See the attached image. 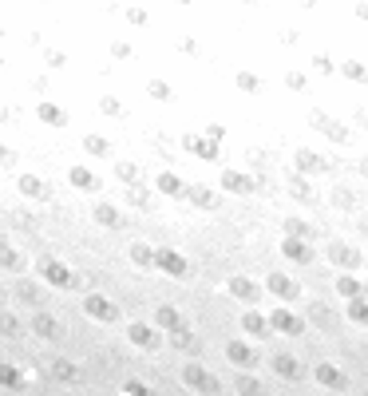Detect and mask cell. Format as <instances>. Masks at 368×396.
Returning <instances> with one entry per match:
<instances>
[{"label":"cell","instance_id":"obj_4","mask_svg":"<svg viewBox=\"0 0 368 396\" xmlns=\"http://www.w3.org/2000/svg\"><path fill=\"white\" fill-rule=\"evenodd\" d=\"M278 373H281V376H297V361H289V356H278Z\"/></svg>","mask_w":368,"mask_h":396},{"label":"cell","instance_id":"obj_1","mask_svg":"<svg viewBox=\"0 0 368 396\" xmlns=\"http://www.w3.org/2000/svg\"><path fill=\"white\" fill-rule=\"evenodd\" d=\"M273 325L285 329V333H301V321L293 313H285V309H278V313H273Z\"/></svg>","mask_w":368,"mask_h":396},{"label":"cell","instance_id":"obj_6","mask_svg":"<svg viewBox=\"0 0 368 396\" xmlns=\"http://www.w3.org/2000/svg\"><path fill=\"white\" fill-rule=\"evenodd\" d=\"M340 293H345V297H357V293H360V286L352 281V277H340Z\"/></svg>","mask_w":368,"mask_h":396},{"label":"cell","instance_id":"obj_2","mask_svg":"<svg viewBox=\"0 0 368 396\" xmlns=\"http://www.w3.org/2000/svg\"><path fill=\"white\" fill-rule=\"evenodd\" d=\"M317 380H321V385H333V388L345 385V376H340L333 365H321V368H317Z\"/></svg>","mask_w":368,"mask_h":396},{"label":"cell","instance_id":"obj_3","mask_svg":"<svg viewBox=\"0 0 368 396\" xmlns=\"http://www.w3.org/2000/svg\"><path fill=\"white\" fill-rule=\"evenodd\" d=\"M269 289H273V293H281V297H297V286H293V281H285V277H273V281H269Z\"/></svg>","mask_w":368,"mask_h":396},{"label":"cell","instance_id":"obj_5","mask_svg":"<svg viewBox=\"0 0 368 396\" xmlns=\"http://www.w3.org/2000/svg\"><path fill=\"white\" fill-rule=\"evenodd\" d=\"M246 329L249 333H266V321H261L258 313H246Z\"/></svg>","mask_w":368,"mask_h":396},{"label":"cell","instance_id":"obj_7","mask_svg":"<svg viewBox=\"0 0 368 396\" xmlns=\"http://www.w3.org/2000/svg\"><path fill=\"white\" fill-rule=\"evenodd\" d=\"M348 317H352V321H364V325H368V305H357V301H352V309H348Z\"/></svg>","mask_w":368,"mask_h":396},{"label":"cell","instance_id":"obj_8","mask_svg":"<svg viewBox=\"0 0 368 396\" xmlns=\"http://www.w3.org/2000/svg\"><path fill=\"white\" fill-rule=\"evenodd\" d=\"M285 254H289V257H297V262H305V257H309L305 250L297 246V242H289V246H285Z\"/></svg>","mask_w":368,"mask_h":396}]
</instances>
